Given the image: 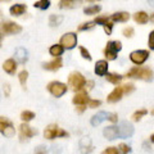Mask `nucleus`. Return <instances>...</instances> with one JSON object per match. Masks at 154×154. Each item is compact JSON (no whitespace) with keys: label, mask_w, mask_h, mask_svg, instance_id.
Here are the masks:
<instances>
[{"label":"nucleus","mask_w":154,"mask_h":154,"mask_svg":"<svg viewBox=\"0 0 154 154\" xmlns=\"http://www.w3.org/2000/svg\"><path fill=\"white\" fill-rule=\"evenodd\" d=\"M32 118H35V114H33V112H31V110H25V112L21 113V119L23 122H28V121H31Z\"/></svg>","instance_id":"473e14b6"},{"label":"nucleus","mask_w":154,"mask_h":154,"mask_svg":"<svg viewBox=\"0 0 154 154\" xmlns=\"http://www.w3.org/2000/svg\"><path fill=\"white\" fill-rule=\"evenodd\" d=\"M89 100H90V98L88 96V93H86V91H81V93H77L73 96L72 102H73L75 105H86Z\"/></svg>","instance_id":"a211bd4d"},{"label":"nucleus","mask_w":154,"mask_h":154,"mask_svg":"<svg viewBox=\"0 0 154 154\" xmlns=\"http://www.w3.org/2000/svg\"><path fill=\"white\" fill-rule=\"evenodd\" d=\"M63 136H68V134L63 131L62 128H59L57 125H49L44 131V137L49 139V140L55 139V137H63Z\"/></svg>","instance_id":"39448f33"},{"label":"nucleus","mask_w":154,"mask_h":154,"mask_svg":"<svg viewBox=\"0 0 154 154\" xmlns=\"http://www.w3.org/2000/svg\"><path fill=\"white\" fill-rule=\"evenodd\" d=\"M125 95V91H123V86H117V88H114L110 93L108 94L107 96V102L113 104V103H117L119 102Z\"/></svg>","instance_id":"1a4fd4ad"},{"label":"nucleus","mask_w":154,"mask_h":154,"mask_svg":"<svg viewBox=\"0 0 154 154\" xmlns=\"http://www.w3.org/2000/svg\"><path fill=\"white\" fill-rule=\"evenodd\" d=\"M62 21H63V17L62 16H55V14H51L50 18H49V25L51 27H55V26H59Z\"/></svg>","instance_id":"c756f323"},{"label":"nucleus","mask_w":154,"mask_h":154,"mask_svg":"<svg viewBox=\"0 0 154 154\" xmlns=\"http://www.w3.org/2000/svg\"><path fill=\"white\" fill-rule=\"evenodd\" d=\"M126 77L134 79V80H141V81H145V82H150V81L154 80V71L152 68H149V67L136 66L127 71Z\"/></svg>","instance_id":"f257e3e1"},{"label":"nucleus","mask_w":154,"mask_h":154,"mask_svg":"<svg viewBox=\"0 0 154 154\" xmlns=\"http://www.w3.org/2000/svg\"><path fill=\"white\" fill-rule=\"evenodd\" d=\"M2 134H3V135H4V136H5V137H13L14 135H16V128L13 127L12 122L9 123V125H8V126H7L3 130V131H2Z\"/></svg>","instance_id":"cd10ccee"},{"label":"nucleus","mask_w":154,"mask_h":154,"mask_svg":"<svg viewBox=\"0 0 154 154\" xmlns=\"http://www.w3.org/2000/svg\"><path fill=\"white\" fill-rule=\"evenodd\" d=\"M95 26V22L94 21H90V22H85L82 25L79 26V31H86V30H91V28H94Z\"/></svg>","instance_id":"4c0bfd02"},{"label":"nucleus","mask_w":154,"mask_h":154,"mask_svg":"<svg viewBox=\"0 0 154 154\" xmlns=\"http://www.w3.org/2000/svg\"><path fill=\"white\" fill-rule=\"evenodd\" d=\"M35 154H48V149L44 145H38L35 149Z\"/></svg>","instance_id":"a18cd8bd"},{"label":"nucleus","mask_w":154,"mask_h":154,"mask_svg":"<svg viewBox=\"0 0 154 154\" xmlns=\"http://www.w3.org/2000/svg\"><path fill=\"white\" fill-rule=\"evenodd\" d=\"M108 121L112 122V123H117V122H118V114H117V113H109Z\"/></svg>","instance_id":"49530a36"},{"label":"nucleus","mask_w":154,"mask_h":154,"mask_svg":"<svg viewBox=\"0 0 154 154\" xmlns=\"http://www.w3.org/2000/svg\"><path fill=\"white\" fill-rule=\"evenodd\" d=\"M63 50H64V48L60 44H55V45L50 46L49 53H50L53 57H60L62 54H63Z\"/></svg>","instance_id":"393cba45"},{"label":"nucleus","mask_w":154,"mask_h":154,"mask_svg":"<svg viewBox=\"0 0 154 154\" xmlns=\"http://www.w3.org/2000/svg\"><path fill=\"white\" fill-rule=\"evenodd\" d=\"M4 93H5V95L11 94V88H9L8 84H4Z\"/></svg>","instance_id":"09e8293b"},{"label":"nucleus","mask_w":154,"mask_h":154,"mask_svg":"<svg viewBox=\"0 0 154 154\" xmlns=\"http://www.w3.org/2000/svg\"><path fill=\"white\" fill-rule=\"evenodd\" d=\"M144 149H145L146 152H152V146H150V144L148 145V141L144 143Z\"/></svg>","instance_id":"3c124183"},{"label":"nucleus","mask_w":154,"mask_h":154,"mask_svg":"<svg viewBox=\"0 0 154 154\" xmlns=\"http://www.w3.org/2000/svg\"><path fill=\"white\" fill-rule=\"evenodd\" d=\"M117 148L119 149L121 154H130V153H131V146H130L128 144H126V143H121Z\"/></svg>","instance_id":"c9c22d12"},{"label":"nucleus","mask_w":154,"mask_h":154,"mask_svg":"<svg viewBox=\"0 0 154 154\" xmlns=\"http://www.w3.org/2000/svg\"><path fill=\"white\" fill-rule=\"evenodd\" d=\"M94 22H95V25L104 26V25H107L108 22H110V16H107V14H104V16H98L94 19Z\"/></svg>","instance_id":"c85d7f7f"},{"label":"nucleus","mask_w":154,"mask_h":154,"mask_svg":"<svg viewBox=\"0 0 154 154\" xmlns=\"http://www.w3.org/2000/svg\"><path fill=\"white\" fill-rule=\"evenodd\" d=\"M80 53H81V57L86 60H91V54L89 53V50L86 49L85 46H80Z\"/></svg>","instance_id":"a19ab883"},{"label":"nucleus","mask_w":154,"mask_h":154,"mask_svg":"<svg viewBox=\"0 0 154 154\" xmlns=\"http://www.w3.org/2000/svg\"><path fill=\"white\" fill-rule=\"evenodd\" d=\"M48 91L55 98H60L62 95L66 94L67 91V85L62 84V82H58V81H53L48 85Z\"/></svg>","instance_id":"423d86ee"},{"label":"nucleus","mask_w":154,"mask_h":154,"mask_svg":"<svg viewBox=\"0 0 154 154\" xmlns=\"http://www.w3.org/2000/svg\"><path fill=\"white\" fill-rule=\"evenodd\" d=\"M122 86H123L125 95H130V94H132L134 91H135V85L132 82H127V84H125Z\"/></svg>","instance_id":"e433bc0d"},{"label":"nucleus","mask_w":154,"mask_h":154,"mask_svg":"<svg viewBox=\"0 0 154 154\" xmlns=\"http://www.w3.org/2000/svg\"><path fill=\"white\" fill-rule=\"evenodd\" d=\"M150 57V51L148 49H137V50H134L130 53V60L131 63H134L135 66H143L146 63V60L149 59Z\"/></svg>","instance_id":"f03ea898"},{"label":"nucleus","mask_w":154,"mask_h":154,"mask_svg":"<svg viewBox=\"0 0 154 154\" xmlns=\"http://www.w3.org/2000/svg\"><path fill=\"white\" fill-rule=\"evenodd\" d=\"M104 57L107 58L108 60H116L117 59V53H116L114 50H112V49H109V48L107 46L104 49Z\"/></svg>","instance_id":"7c9ffc66"},{"label":"nucleus","mask_w":154,"mask_h":154,"mask_svg":"<svg viewBox=\"0 0 154 154\" xmlns=\"http://www.w3.org/2000/svg\"><path fill=\"white\" fill-rule=\"evenodd\" d=\"M132 19L135 21V23L144 26V25H146V23H149V21H150V16H149L145 11H139L132 16Z\"/></svg>","instance_id":"9b49d317"},{"label":"nucleus","mask_w":154,"mask_h":154,"mask_svg":"<svg viewBox=\"0 0 154 154\" xmlns=\"http://www.w3.org/2000/svg\"><path fill=\"white\" fill-rule=\"evenodd\" d=\"M22 31V27L16 22H2L0 23V32L5 35H14Z\"/></svg>","instance_id":"0eeeda50"},{"label":"nucleus","mask_w":154,"mask_h":154,"mask_svg":"<svg viewBox=\"0 0 154 154\" xmlns=\"http://www.w3.org/2000/svg\"><path fill=\"white\" fill-rule=\"evenodd\" d=\"M16 59L19 63H25L27 60V50L25 48H18L16 50Z\"/></svg>","instance_id":"b1692460"},{"label":"nucleus","mask_w":154,"mask_h":154,"mask_svg":"<svg viewBox=\"0 0 154 154\" xmlns=\"http://www.w3.org/2000/svg\"><path fill=\"white\" fill-rule=\"evenodd\" d=\"M80 145V152L82 154H89L93 152V144H91L90 137H82L79 143Z\"/></svg>","instance_id":"f3484780"},{"label":"nucleus","mask_w":154,"mask_h":154,"mask_svg":"<svg viewBox=\"0 0 154 154\" xmlns=\"http://www.w3.org/2000/svg\"><path fill=\"white\" fill-rule=\"evenodd\" d=\"M82 4V0H60L59 8L62 9H71V8H77Z\"/></svg>","instance_id":"6ab92c4d"},{"label":"nucleus","mask_w":154,"mask_h":154,"mask_svg":"<svg viewBox=\"0 0 154 154\" xmlns=\"http://www.w3.org/2000/svg\"><path fill=\"white\" fill-rule=\"evenodd\" d=\"M49 7H50V0H38V2L35 3V8L42 9V11H46Z\"/></svg>","instance_id":"2f4dec72"},{"label":"nucleus","mask_w":154,"mask_h":154,"mask_svg":"<svg viewBox=\"0 0 154 154\" xmlns=\"http://www.w3.org/2000/svg\"><path fill=\"white\" fill-rule=\"evenodd\" d=\"M62 66H63V62H62L60 57H55L51 62H48V63L42 64V67L48 71H57V69H59Z\"/></svg>","instance_id":"dca6fc26"},{"label":"nucleus","mask_w":154,"mask_h":154,"mask_svg":"<svg viewBox=\"0 0 154 154\" xmlns=\"http://www.w3.org/2000/svg\"><path fill=\"white\" fill-rule=\"evenodd\" d=\"M60 45L63 46L64 49H73L77 45V35L73 32L64 33L60 38Z\"/></svg>","instance_id":"6e6552de"},{"label":"nucleus","mask_w":154,"mask_h":154,"mask_svg":"<svg viewBox=\"0 0 154 154\" xmlns=\"http://www.w3.org/2000/svg\"><path fill=\"white\" fill-rule=\"evenodd\" d=\"M150 114H152V116H154V107H153V108H152V110H150Z\"/></svg>","instance_id":"4d7b16f0"},{"label":"nucleus","mask_w":154,"mask_h":154,"mask_svg":"<svg viewBox=\"0 0 154 154\" xmlns=\"http://www.w3.org/2000/svg\"><path fill=\"white\" fill-rule=\"evenodd\" d=\"M88 3H98V2H102V0H85Z\"/></svg>","instance_id":"864d4df0"},{"label":"nucleus","mask_w":154,"mask_h":154,"mask_svg":"<svg viewBox=\"0 0 154 154\" xmlns=\"http://www.w3.org/2000/svg\"><path fill=\"white\" fill-rule=\"evenodd\" d=\"M0 42H2V35H0Z\"/></svg>","instance_id":"bf43d9fd"},{"label":"nucleus","mask_w":154,"mask_h":154,"mask_svg":"<svg viewBox=\"0 0 154 154\" xmlns=\"http://www.w3.org/2000/svg\"><path fill=\"white\" fill-rule=\"evenodd\" d=\"M9 123H11V121H9V119L4 118V117H0V132H2L3 130L5 128Z\"/></svg>","instance_id":"c03bdc74"},{"label":"nucleus","mask_w":154,"mask_h":154,"mask_svg":"<svg viewBox=\"0 0 154 154\" xmlns=\"http://www.w3.org/2000/svg\"><path fill=\"white\" fill-rule=\"evenodd\" d=\"M88 105H89V108L94 109V108L100 107V105H102V102H100V100H96V99H90L88 102Z\"/></svg>","instance_id":"79ce46f5"},{"label":"nucleus","mask_w":154,"mask_h":154,"mask_svg":"<svg viewBox=\"0 0 154 154\" xmlns=\"http://www.w3.org/2000/svg\"><path fill=\"white\" fill-rule=\"evenodd\" d=\"M148 113H149V110H148L146 108H140V109L135 110V112L132 113L131 118H132V121H134V122H139V121H141V119L145 117Z\"/></svg>","instance_id":"4be33fe9"},{"label":"nucleus","mask_w":154,"mask_h":154,"mask_svg":"<svg viewBox=\"0 0 154 154\" xmlns=\"http://www.w3.org/2000/svg\"><path fill=\"white\" fill-rule=\"evenodd\" d=\"M85 108H86V105H77V108H76V110L79 113H82L84 110H85Z\"/></svg>","instance_id":"8fccbe9b"},{"label":"nucleus","mask_w":154,"mask_h":154,"mask_svg":"<svg viewBox=\"0 0 154 154\" xmlns=\"http://www.w3.org/2000/svg\"><path fill=\"white\" fill-rule=\"evenodd\" d=\"M0 2H9V0H0Z\"/></svg>","instance_id":"13d9d810"},{"label":"nucleus","mask_w":154,"mask_h":154,"mask_svg":"<svg viewBox=\"0 0 154 154\" xmlns=\"http://www.w3.org/2000/svg\"><path fill=\"white\" fill-rule=\"evenodd\" d=\"M103 136L108 140H116L118 137V127L112 125V126H108L103 130Z\"/></svg>","instance_id":"2eb2a0df"},{"label":"nucleus","mask_w":154,"mask_h":154,"mask_svg":"<svg viewBox=\"0 0 154 154\" xmlns=\"http://www.w3.org/2000/svg\"><path fill=\"white\" fill-rule=\"evenodd\" d=\"M36 134H37L36 130L32 128L31 126H28L27 123H22L21 126H19V137H21V141H25L26 139L35 136Z\"/></svg>","instance_id":"9d476101"},{"label":"nucleus","mask_w":154,"mask_h":154,"mask_svg":"<svg viewBox=\"0 0 154 154\" xmlns=\"http://www.w3.org/2000/svg\"><path fill=\"white\" fill-rule=\"evenodd\" d=\"M122 79H123V76L119 75V73H116V72H112V73L108 72V73L105 75V80H107L108 82L113 84V85H118L122 81Z\"/></svg>","instance_id":"aec40b11"},{"label":"nucleus","mask_w":154,"mask_h":154,"mask_svg":"<svg viewBox=\"0 0 154 154\" xmlns=\"http://www.w3.org/2000/svg\"><path fill=\"white\" fill-rule=\"evenodd\" d=\"M108 116H109V113L104 112V110H100V112H98L96 114H94L93 117H91V119H90L91 126H94V127L99 126V125L103 123L105 119H108Z\"/></svg>","instance_id":"ddd939ff"},{"label":"nucleus","mask_w":154,"mask_h":154,"mask_svg":"<svg viewBox=\"0 0 154 154\" xmlns=\"http://www.w3.org/2000/svg\"><path fill=\"white\" fill-rule=\"evenodd\" d=\"M130 18H131V16H130L128 12H116L113 13L112 16H110V21L112 22H116V23H125L130 21Z\"/></svg>","instance_id":"4468645a"},{"label":"nucleus","mask_w":154,"mask_h":154,"mask_svg":"<svg viewBox=\"0 0 154 154\" xmlns=\"http://www.w3.org/2000/svg\"><path fill=\"white\" fill-rule=\"evenodd\" d=\"M135 132L134 125L128 121H122L118 125V137L119 139H127L131 137Z\"/></svg>","instance_id":"20e7f679"},{"label":"nucleus","mask_w":154,"mask_h":154,"mask_svg":"<svg viewBox=\"0 0 154 154\" xmlns=\"http://www.w3.org/2000/svg\"><path fill=\"white\" fill-rule=\"evenodd\" d=\"M9 12H11L12 16H21V14L26 12V5H23V4H16V5L11 7Z\"/></svg>","instance_id":"5701e85b"},{"label":"nucleus","mask_w":154,"mask_h":154,"mask_svg":"<svg viewBox=\"0 0 154 154\" xmlns=\"http://www.w3.org/2000/svg\"><path fill=\"white\" fill-rule=\"evenodd\" d=\"M150 22H153V23H154V12L150 14Z\"/></svg>","instance_id":"5fc2aeb1"},{"label":"nucleus","mask_w":154,"mask_h":154,"mask_svg":"<svg viewBox=\"0 0 154 154\" xmlns=\"http://www.w3.org/2000/svg\"><path fill=\"white\" fill-rule=\"evenodd\" d=\"M149 140H150V143H152V144H154V132L150 135V137H149Z\"/></svg>","instance_id":"603ef678"},{"label":"nucleus","mask_w":154,"mask_h":154,"mask_svg":"<svg viewBox=\"0 0 154 154\" xmlns=\"http://www.w3.org/2000/svg\"><path fill=\"white\" fill-rule=\"evenodd\" d=\"M100 11H102V7L100 5H90L84 9V13L88 14V16H94V14H98Z\"/></svg>","instance_id":"bb28decb"},{"label":"nucleus","mask_w":154,"mask_h":154,"mask_svg":"<svg viewBox=\"0 0 154 154\" xmlns=\"http://www.w3.org/2000/svg\"><path fill=\"white\" fill-rule=\"evenodd\" d=\"M85 84H86V80L85 77L80 73V72H72L68 77V85L72 90H82L85 88Z\"/></svg>","instance_id":"7ed1b4c3"},{"label":"nucleus","mask_w":154,"mask_h":154,"mask_svg":"<svg viewBox=\"0 0 154 154\" xmlns=\"http://www.w3.org/2000/svg\"><path fill=\"white\" fill-rule=\"evenodd\" d=\"M122 35L125 37H127V38H131L135 36V28L131 27V26H127V27H125L123 30H122Z\"/></svg>","instance_id":"72a5a7b5"},{"label":"nucleus","mask_w":154,"mask_h":154,"mask_svg":"<svg viewBox=\"0 0 154 154\" xmlns=\"http://www.w3.org/2000/svg\"><path fill=\"white\" fill-rule=\"evenodd\" d=\"M108 68H109V64L107 60H98L95 63V68H94V72L96 76H105L108 73Z\"/></svg>","instance_id":"f8f14e48"},{"label":"nucleus","mask_w":154,"mask_h":154,"mask_svg":"<svg viewBox=\"0 0 154 154\" xmlns=\"http://www.w3.org/2000/svg\"><path fill=\"white\" fill-rule=\"evenodd\" d=\"M148 46H149V50L154 51V30H152L149 32V36H148Z\"/></svg>","instance_id":"ea45409f"},{"label":"nucleus","mask_w":154,"mask_h":154,"mask_svg":"<svg viewBox=\"0 0 154 154\" xmlns=\"http://www.w3.org/2000/svg\"><path fill=\"white\" fill-rule=\"evenodd\" d=\"M3 68H4V71H5L7 73L13 75L14 72H16V69H17L16 60H14V59H8V60H5V62H4V64H3Z\"/></svg>","instance_id":"412c9836"},{"label":"nucleus","mask_w":154,"mask_h":154,"mask_svg":"<svg viewBox=\"0 0 154 154\" xmlns=\"http://www.w3.org/2000/svg\"><path fill=\"white\" fill-rule=\"evenodd\" d=\"M107 46L109 48V49L114 50L116 53H118V51H121V50H122V42L119 41V40H113V41H108V42H107Z\"/></svg>","instance_id":"a878e982"},{"label":"nucleus","mask_w":154,"mask_h":154,"mask_svg":"<svg viewBox=\"0 0 154 154\" xmlns=\"http://www.w3.org/2000/svg\"><path fill=\"white\" fill-rule=\"evenodd\" d=\"M27 77H28V72H27V71H22V72H19V75H18L19 82H21V85H22V86H23V88H25V89H26Z\"/></svg>","instance_id":"f704fd0d"},{"label":"nucleus","mask_w":154,"mask_h":154,"mask_svg":"<svg viewBox=\"0 0 154 154\" xmlns=\"http://www.w3.org/2000/svg\"><path fill=\"white\" fill-rule=\"evenodd\" d=\"M102 154H121V152L117 146H108L102 152Z\"/></svg>","instance_id":"58836bf2"},{"label":"nucleus","mask_w":154,"mask_h":154,"mask_svg":"<svg viewBox=\"0 0 154 154\" xmlns=\"http://www.w3.org/2000/svg\"><path fill=\"white\" fill-rule=\"evenodd\" d=\"M148 3H149V4H150V5H152V7H154V0H148Z\"/></svg>","instance_id":"6e6d98bb"},{"label":"nucleus","mask_w":154,"mask_h":154,"mask_svg":"<svg viewBox=\"0 0 154 154\" xmlns=\"http://www.w3.org/2000/svg\"><path fill=\"white\" fill-rule=\"evenodd\" d=\"M94 88V81L93 80H88V81H86V84H85V90L86 91H90L91 89H93Z\"/></svg>","instance_id":"de8ad7c7"},{"label":"nucleus","mask_w":154,"mask_h":154,"mask_svg":"<svg viewBox=\"0 0 154 154\" xmlns=\"http://www.w3.org/2000/svg\"><path fill=\"white\" fill-rule=\"evenodd\" d=\"M113 23H114V22L110 21V22L107 23V25H104V26H103L104 32L107 33V35H110V33H112V31H113Z\"/></svg>","instance_id":"37998d69"}]
</instances>
